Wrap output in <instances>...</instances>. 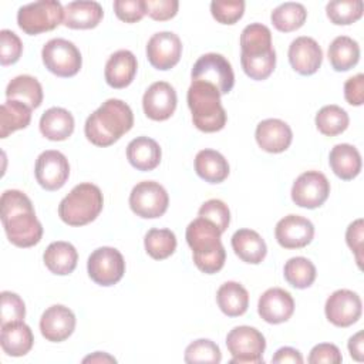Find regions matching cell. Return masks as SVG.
<instances>
[{
  "mask_svg": "<svg viewBox=\"0 0 364 364\" xmlns=\"http://www.w3.org/2000/svg\"><path fill=\"white\" fill-rule=\"evenodd\" d=\"M134 125V114L128 104L109 98L85 121L87 139L97 146H109L127 134Z\"/></svg>",
  "mask_w": 364,
  "mask_h": 364,
  "instance_id": "cell-2",
  "label": "cell"
},
{
  "mask_svg": "<svg viewBox=\"0 0 364 364\" xmlns=\"http://www.w3.org/2000/svg\"><path fill=\"white\" fill-rule=\"evenodd\" d=\"M7 100H16L31 109L38 108L43 102V88L37 78L23 74L14 77L6 88Z\"/></svg>",
  "mask_w": 364,
  "mask_h": 364,
  "instance_id": "cell-33",
  "label": "cell"
},
{
  "mask_svg": "<svg viewBox=\"0 0 364 364\" xmlns=\"http://www.w3.org/2000/svg\"><path fill=\"white\" fill-rule=\"evenodd\" d=\"M193 125L202 132H216L226 125V111L220 92L212 84L192 81L186 94Z\"/></svg>",
  "mask_w": 364,
  "mask_h": 364,
  "instance_id": "cell-5",
  "label": "cell"
},
{
  "mask_svg": "<svg viewBox=\"0 0 364 364\" xmlns=\"http://www.w3.org/2000/svg\"><path fill=\"white\" fill-rule=\"evenodd\" d=\"M245 11V1L242 0H215L210 3V13L220 24H235L239 21Z\"/></svg>",
  "mask_w": 364,
  "mask_h": 364,
  "instance_id": "cell-43",
  "label": "cell"
},
{
  "mask_svg": "<svg viewBox=\"0 0 364 364\" xmlns=\"http://www.w3.org/2000/svg\"><path fill=\"white\" fill-rule=\"evenodd\" d=\"M328 60L336 71H348L360 60V46L347 36L336 37L328 46Z\"/></svg>",
  "mask_w": 364,
  "mask_h": 364,
  "instance_id": "cell-34",
  "label": "cell"
},
{
  "mask_svg": "<svg viewBox=\"0 0 364 364\" xmlns=\"http://www.w3.org/2000/svg\"><path fill=\"white\" fill-rule=\"evenodd\" d=\"M363 229H364L363 219H357L348 225L346 232V242L348 247L354 252L355 260L360 269H361V250H363Z\"/></svg>",
  "mask_w": 364,
  "mask_h": 364,
  "instance_id": "cell-50",
  "label": "cell"
},
{
  "mask_svg": "<svg viewBox=\"0 0 364 364\" xmlns=\"http://www.w3.org/2000/svg\"><path fill=\"white\" fill-rule=\"evenodd\" d=\"M23 53V43L20 37L11 30L0 31V63L1 65H11L18 61Z\"/></svg>",
  "mask_w": 364,
  "mask_h": 364,
  "instance_id": "cell-45",
  "label": "cell"
},
{
  "mask_svg": "<svg viewBox=\"0 0 364 364\" xmlns=\"http://www.w3.org/2000/svg\"><path fill=\"white\" fill-rule=\"evenodd\" d=\"M1 223L7 239L17 247H31L41 240L43 226L38 222L30 198L17 189L1 193Z\"/></svg>",
  "mask_w": 364,
  "mask_h": 364,
  "instance_id": "cell-1",
  "label": "cell"
},
{
  "mask_svg": "<svg viewBox=\"0 0 364 364\" xmlns=\"http://www.w3.org/2000/svg\"><path fill=\"white\" fill-rule=\"evenodd\" d=\"M198 215L213 222L219 230L223 233L230 222V210L228 205L220 199H209L200 208Z\"/></svg>",
  "mask_w": 364,
  "mask_h": 364,
  "instance_id": "cell-44",
  "label": "cell"
},
{
  "mask_svg": "<svg viewBox=\"0 0 364 364\" xmlns=\"http://www.w3.org/2000/svg\"><path fill=\"white\" fill-rule=\"evenodd\" d=\"M222 232L219 228L205 219L196 218L186 228V242L192 249V257L196 267L206 273H218L226 260V250L220 240Z\"/></svg>",
  "mask_w": 364,
  "mask_h": 364,
  "instance_id": "cell-4",
  "label": "cell"
},
{
  "mask_svg": "<svg viewBox=\"0 0 364 364\" xmlns=\"http://www.w3.org/2000/svg\"><path fill=\"white\" fill-rule=\"evenodd\" d=\"M179 3L176 0H145L146 14L156 21H166L176 16Z\"/></svg>",
  "mask_w": 364,
  "mask_h": 364,
  "instance_id": "cell-47",
  "label": "cell"
},
{
  "mask_svg": "<svg viewBox=\"0 0 364 364\" xmlns=\"http://www.w3.org/2000/svg\"><path fill=\"white\" fill-rule=\"evenodd\" d=\"M364 4L361 0H334L327 3L326 14L333 24L347 26L361 18Z\"/></svg>",
  "mask_w": 364,
  "mask_h": 364,
  "instance_id": "cell-40",
  "label": "cell"
},
{
  "mask_svg": "<svg viewBox=\"0 0 364 364\" xmlns=\"http://www.w3.org/2000/svg\"><path fill=\"white\" fill-rule=\"evenodd\" d=\"M74 131V117L61 107L48 108L40 118V132L50 141H64Z\"/></svg>",
  "mask_w": 364,
  "mask_h": 364,
  "instance_id": "cell-30",
  "label": "cell"
},
{
  "mask_svg": "<svg viewBox=\"0 0 364 364\" xmlns=\"http://www.w3.org/2000/svg\"><path fill=\"white\" fill-rule=\"evenodd\" d=\"M274 236L277 243L284 249H301L313 240L314 226L307 218L287 215L277 222Z\"/></svg>",
  "mask_w": 364,
  "mask_h": 364,
  "instance_id": "cell-18",
  "label": "cell"
},
{
  "mask_svg": "<svg viewBox=\"0 0 364 364\" xmlns=\"http://www.w3.org/2000/svg\"><path fill=\"white\" fill-rule=\"evenodd\" d=\"M341 361H343V355H341L338 347L331 343H321V344L314 346L309 355L310 364H320V363L340 364Z\"/></svg>",
  "mask_w": 364,
  "mask_h": 364,
  "instance_id": "cell-48",
  "label": "cell"
},
{
  "mask_svg": "<svg viewBox=\"0 0 364 364\" xmlns=\"http://www.w3.org/2000/svg\"><path fill=\"white\" fill-rule=\"evenodd\" d=\"M289 61L296 73L301 75H311L317 73L321 65V47L311 37H297L289 46Z\"/></svg>",
  "mask_w": 364,
  "mask_h": 364,
  "instance_id": "cell-19",
  "label": "cell"
},
{
  "mask_svg": "<svg viewBox=\"0 0 364 364\" xmlns=\"http://www.w3.org/2000/svg\"><path fill=\"white\" fill-rule=\"evenodd\" d=\"M87 270L94 283L105 287L114 286L125 273V260L115 247L102 246L90 255Z\"/></svg>",
  "mask_w": 364,
  "mask_h": 364,
  "instance_id": "cell-12",
  "label": "cell"
},
{
  "mask_svg": "<svg viewBox=\"0 0 364 364\" xmlns=\"http://www.w3.org/2000/svg\"><path fill=\"white\" fill-rule=\"evenodd\" d=\"M347 347H348L350 355L354 360L363 361V331H358L353 337H350Z\"/></svg>",
  "mask_w": 364,
  "mask_h": 364,
  "instance_id": "cell-52",
  "label": "cell"
},
{
  "mask_svg": "<svg viewBox=\"0 0 364 364\" xmlns=\"http://www.w3.org/2000/svg\"><path fill=\"white\" fill-rule=\"evenodd\" d=\"M104 10L100 3L91 0L71 1L64 6L63 24L74 30L94 28L102 20Z\"/></svg>",
  "mask_w": 364,
  "mask_h": 364,
  "instance_id": "cell-24",
  "label": "cell"
},
{
  "mask_svg": "<svg viewBox=\"0 0 364 364\" xmlns=\"http://www.w3.org/2000/svg\"><path fill=\"white\" fill-rule=\"evenodd\" d=\"M161 146L148 136H136L127 146L128 162L138 171L148 172L155 169L161 162Z\"/></svg>",
  "mask_w": 364,
  "mask_h": 364,
  "instance_id": "cell-25",
  "label": "cell"
},
{
  "mask_svg": "<svg viewBox=\"0 0 364 364\" xmlns=\"http://www.w3.org/2000/svg\"><path fill=\"white\" fill-rule=\"evenodd\" d=\"M255 136L257 145L263 151L270 154H280L290 146L293 132L284 121L277 118H267L257 124Z\"/></svg>",
  "mask_w": 364,
  "mask_h": 364,
  "instance_id": "cell-22",
  "label": "cell"
},
{
  "mask_svg": "<svg viewBox=\"0 0 364 364\" xmlns=\"http://www.w3.org/2000/svg\"><path fill=\"white\" fill-rule=\"evenodd\" d=\"M240 63L252 80H266L276 67V51L272 46V31L262 23L246 26L240 34Z\"/></svg>",
  "mask_w": 364,
  "mask_h": 364,
  "instance_id": "cell-3",
  "label": "cell"
},
{
  "mask_svg": "<svg viewBox=\"0 0 364 364\" xmlns=\"http://www.w3.org/2000/svg\"><path fill=\"white\" fill-rule=\"evenodd\" d=\"M272 363H274V364H286V363L301 364L303 363V357H301V353L299 350H296V348L282 347L272 357Z\"/></svg>",
  "mask_w": 364,
  "mask_h": 364,
  "instance_id": "cell-51",
  "label": "cell"
},
{
  "mask_svg": "<svg viewBox=\"0 0 364 364\" xmlns=\"http://www.w3.org/2000/svg\"><path fill=\"white\" fill-rule=\"evenodd\" d=\"M146 253L155 260L169 257L176 249V236L169 229H149L144 239Z\"/></svg>",
  "mask_w": 364,
  "mask_h": 364,
  "instance_id": "cell-39",
  "label": "cell"
},
{
  "mask_svg": "<svg viewBox=\"0 0 364 364\" xmlns=\"http://www.w3.org/2000/svg\"><path fill=\"white\" fill-rule=\"evenodd\" d=\"M34 173L41 188L46 191H57L65 185L70 176V165L64 154L48 149L38 155Z\"/></svg>",
  "mask_w": 364,
  "mask_h": 364,
  "instance_id": "cell-15",
  "label": "cell"
},
{
  "mask_svg": "<svg viewBox=\"0 0 364 364\" xmlns=\"http://www.w3.org/2000/svg\"><path fill=\"white\" fill-rule=\"evenodd\" d=\"M136 68V57L129 50H118L111 54L105 64V81L112 88H125L134 81Z\"/></svg>",
  "mask_w": 364,
  "mask_h": 364,
  "instance_id": "cell-23",
  "label": "cell"
},
{
  "mask_svg": "<svg viewBox=\"0 0 364 364\" xmlns=\"http://www.w3.org/2000/svg\"><path fill=\"white\" fill-rule=\"evenodd\" d=\"M31 108L16 100H6L0 108V138H7L11 132L28 127Z\"/></svg>",
  "mask_w": 364,
  "mask_h": 364,
  "instance_id": "cell-35",
  "label": "cell"
},
{
  "mask_svg": "<svg viewBox=\"0 0 364 364\" xmlns=\"http://www.w3.org/2000/svg\"><path fill=\"white\" fill-rule=\"evenodd\" d=\"M1 307H0V326L14 321H23L26 316V306L21 297L11 291H1Z\"/></svg>",
  "mask_w": 364,
  "mask_h": 364,
  "instance_id": "cell-42",
  "label": "cell"
},
{
  "mask_svg": "<svg viewBox=\"0 0 364 364\" xmlns=\"http://www.w3.org/2000/svg\"><path fill=\"white\" fill-rule=\"evenodd\" d=\"M232 247L235 255L250 264L263 262L267 253V246L263 237L252 229H239L232 236Z\"/></svg>",
  "mask_w": 364,
  "mask_h": 364,
  "instance_id": "cell-26",
  "label": "cell"
},
{
  "mask_svg": "<svg viewBox=\"0 0 364 364\" xmlns=\"http://www.w3.org/2000/svg\"><path fill=\"white\" fill-rule=\"evenodd\" d=\"M283 274L286 282L294 289H307L316 280V266L309 259L296 256L286 262Z\"/></svg>",
  "mask_w": 364,
  "mask_h": 364,
  "instance_id": "cell-37",
  "label": "cell"
},
{
  "mask_svg": "<svg viewBox=\"0 0 364 364\" xmlns=\"http://www.w3.org/2000/svg\"><path fill=\"white\" fill-rule=\"evenodd\" d=\"M176 91L165 82L156 81L148 87L142 97V108L145 115L154 121H165L171 118L176 108Z\"/></svg>",
  "mask_w": 364,
  "mask_h": 364,
  "instance_id": "cell-17",
  "label": "cell"
},
{
  "mask_svg": "<svg viewBox=\"0 0 364 364\" xmlns=\"http://www.w3.org/2000/svg\"><path fill=\"white\" fill-rule=\"evenodd\" d=\"M115 16L125 23H136L145 14V0H115L114 1Z\"/></svg>",
  "mask_w": 364,
  "mask_h": 364,
  "instance_id": "cell-46",
  "label": "cell"
},
{
  "mask_svg": "<svg viewBox=\"0 0 364 364\" xmlns=\"http://www.w3.org/2000/svg\"><path fill=\"white\" fill-rule=\"evenodd\" d=\"M34 343L31 328L24 321H14L1 326L0 344L3 351L11 357L26 355Z\"/></svg>",
  "mask_w": 364,
  "mask_h": 364,
  "instance_id": "cell-27",
  "label": "cell"
},
{
  "mask_svg": "<svg viewBox=\"0 0 364 364\" xmlns=\"http://www.w3.org/2000/svg\"><path fill=\"white\" fill-rule=\"evenodd\" d=\"M226 347L232 354L230 364H263L264 336L255 327L237 326L226 336Z\"/></svg>",
  "mask_w": 364,
  "mask_h": 364,
  "instance_id": "cell-8",
  "label": "cell"
},
{
  "mask_svg": "<svg viewBox=\"0 0 364 364\" xmlns=\"http://www.w3.org/2000/svg\"><path fill=\"white\" fill-rule=\"evenodd\" d=\"M182 54V41L172 31L155 33L146 44V58L156 70L165 71L175 67Z\"/></svg>",
  "mask_w": 364,
  "mask_h": 364,
  "instance_id": "cell-16",
  "label": "cell"
},
{
  "mask_svg": "<svg viewBox=\"0 0 364 364\" xmlns=\"http://www.w3.org/2000/svg\"><path fill=\"white\" fill-rule=\"evenodd\" d=\"M195 171L199 178L209 183H220L229 175L226 158L215 149H202L195 156Z\"/></svg>",
  "mask_w": 364,
  "mask_h": 364,
  "instance_id": "cell-31",
  "label": "cell"
},
{
  "mask_svg": "<svg viewBox=\"0 0 364 364\" xmlns=\"http://www.w3.org/2000/svg\"><path fill=\"white\" fill-rule=\"evenodd\" d=\"M307 18V11L303 4L294 1H286L277 6L272 14L270 20L276 30L282 33H290L300 28Z\"/></svg>",
  "mask_w": 364,
  "mask_h": 364,
  "instance_id": "cell-36",
  "label": "cell"
},
{
  "mask_svg": "<svg viewBox=\"0 0 364 364\" xmlns=\"http://www.w3.org/2000/svg\"><path fill=\"white\" fill-rule=\"evenodd\" d=\"M169 205V196L165 188L155 181H142L136 183L129 193L131 210L144 219L162 216Z\"/></svg>",
  "mask_w": 364,
  "mask_h": 364,
  "instance_id": "cell-11",
  "label": "cell"
},
{
  "mask_svg": "<svg viewBox=\"0 0 364 364\" xmlns=\"http://www.w3.org/2000/svg\"><path fill=\"white\" fill-rule=\"evenodd\" d=\"M64 20V7L57 0H40L24 4L17 11L18 27L30 36L54 30Z\"/></svg>",
  "mask_w": 364,
  "mask_h": 364,
  "instance_id": "cell-7",
  "label": "cell"
},
{
  "mask_svg": "<svg viewBox=\"0 0 364 364\" xmlns=\"http://www.w3.org/2000/svg\"><path fill=\"white\" fill-rule=\"evenodd\" d=\"M363 311L360 296L348 289L336 290L328 296L324 306L327 320L336 327H350L358 321Z\"/></svg>",
  "mask_w": 364,
  "mask_h": 364,
  "instance_id": "cell-14",
  "label": "cell"
},
{
  "mask_svg": "<svg viewBox=\"0 0 364 364\" xmlns=\"http://www.w3.org/2000/svg\"><path fill=\"white\" fill-rule=\"evenodd\" d=\"M219 309L228 317H239L246 313L249 307V293L237 282L223 283L216 293Z\"/></svg>",
  "mask_w": 364,
  "mask_h": 364,
  "instance_id": "cell-32",
  "label": "cell"
},
{
  "mask_svg": "<svg viewBox=\"0 0 364 364\" xmlns=\"http://www.w3.org/2000/svg\"><path fill=\"white\" fill-rule=\"evenodd\" d=\"M75 328L74 313L63 306L54 304L48 307L40 318V331L47 341L61 343L67 340Z\"/></svg>",
  "mask_w": 364,
  "mask_h": 364,
  "instance_id": "cell-20",
  "label": "cell"
},
{
  "mask_svg": "<svg viewBox=\"0 0 364 364\" xmlns=\"http://www.w3.org/2000/svg\"><path fill=\"white\" fill-rule=\"evenodd\" d=\"M43 260L46 267L58 276H67L74 272L77 267V260H78V253L75 247L64 240H57L53 242L47 246Z\"/></svg>",
  "mask_w": 364,
  "mask_h": 364,
  "instance_id": "cell-28",
  "label": "cell"
},
{
  "mask_svg": "<svg viewBox=\"0 0 364 364\" xmlns=\"http://www.w3.org/2000/svg\"><path fill=\"white\" fill-rule=\"evenodd\" d=\"M294 311V300L291 294L280 287L267 289L259 299L257 313L270 324L287 321Z\"/></svg>",
  "mask_w": 364,
  "mask_h": 364,
  "instance_id": "cell-21",
  "label": "cell"
},
{
  "mask_svg": "<svg viewBox=\"0 0 364 364\" xmlns=\"http://www.w3.org/2000/svg\"><path fill=\"white\" fill-rule=\"evenodd\" d=\"M192 81H203L218 88L220 95L229 94L235 84V74L230 63L216 53L200 55L191 71Z\"/></svg>",
  "mask_w": 364,
  "mask_h": 364,
  "instance_id": "cell-10",
  "label": "cell"
},
{
  "mask_svg": "<svg viewBox=\"0 0 364 364\" xmlns=\"http://www.w3.org/2000/svg\"><path fill=\"white\" fill-rule=\"evenodd\" d=\"M102 205L101 189L91 182H82L75 185L60 202L58 216L70 226H84L97 219Z\"/></svg>",
  "mask_w": 364,
  "mask_h": 364,
  "instance_id": "cell-6",
  "label": "cell"
},
{
  "mask_svg": "<svg viewBox=\"0 0 364 364\" xmlns=\"http://www.w3.org/2000/svg\"><path fill=\"white\" fill-rule=\"evenodd\" d=\"M183 360L185 363H189V364H195V363L219 364L222 360V353L219 346L212 340L199 338L186 347Z\"/></svg>",
  "mask_w": 364,
  "mask_h": 364,
  "instance_id": "cell-41",
  "label": "cell"
},
{
  "mask_svg": "<svg viewBox=\"0 0 364 364\" xmlns=\"http://www.w3.org/2000/svg\"><path fill=\"white\" fill-rule=\"evenodd\" d=\"M117 360L111 355H108L107 353H101V351H97L94 353L92 355H88L82 360V363H115Z\"/></svg>",
  "mask_w": 364,
  "mask_h": 364,
  "instance_id": "cell-53",
  "label": "cell"
},
{
  "mask_svg": "<svg viewBox=\"0 0 364 364\" xmlns=\"http://www.w3.org/2000/svg\"><path fill=\"white\" fill-rule=\"evenodd\" d=\"M330 195V182L318 171H307L296 178L291 186L293 202L306 209L320 208Z\"/></svg>",
  "mask_w": 364,
  "mask_h": 364,
  "instance_id": "cell-13",
  "label": "cell"
},
{
  "mask_svg": "<svg viewBox=\"0 0 364 364\" xmlns=\"http://www.w3.org/2000/svg\"><path fill=\"white\" fill-rule=\"evenodd\" d=\"M344 98L350 105L360 107L364 102V75L360 73L344 82Z\"/></svg>",
  "mask_w": 364,
  "mask_h": 364,
  "instance_id": "cell-49",
  "label": "cell"
},
{
  "mask_svg": "<svg viewBox=\"0 0 364 364\" xmlns=\"http://www.w3.org/2000/svg\"><path fill=\"white\" fill-rule=\"evenodd\" d=\"M331 171L343 181L354 179L361 171V155L350 144H337L328 155Z\"/></svg>",
  "mask_w": 364,
  "mask_h": 364,
  "instance_id": "cell-29",
  "label": "cell"
},
{
  "mask_svg": "<svg viewBox=\"0 0 364 364\" xmlns=\"http://www.w3.org/2000/svg\"><path fill=\"white\" fill-rule=\"evenodd\" d=\"M348 114L338 105H324L316 114V127L326 136H336L348 127Z\"/></svg>",
  "mask_w": 364,
  "mask_h": 364,
  "instance_id": "cell-38",
  "label": "cell"
},
{
  "mask_svg": "<svg viewBox=\"0 0 364 364\" xmlns=\"http://www.w3.org/2000/svg\"><path fill=\"white\" fill-rule=\"evenodd\" d=\"M41 58L46 68L57 77H73L81 65L82 57L74 43L65 38H51L41 50Z\"/></svg>",
  "mask_w": 364,
  "mask_h": 364,
  "instance_id": "cell-9",
  "label": "cell"
}]
</instances>
